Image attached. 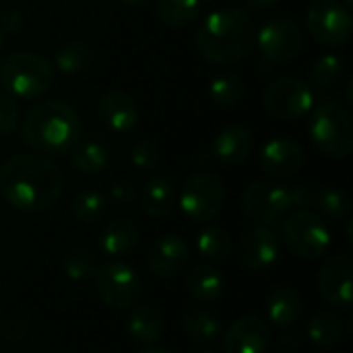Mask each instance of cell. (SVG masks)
I'll use <instances>...</instances> for the list:
<instances>
[{
    "mask_svg": "<svg viewBox=\"0 0 353 353\" xmlns=\"http://www.w3.org/2000/svg\"><path fill=\"white\" fill-rule=\"evenodd\" d=\"M62 188V170L46 155L19 153L0 168V194L17 211H46L58 203Z\"/></svg>",
    "mask_w": 353,
    "mask_h": 353,
    "instance_id": "1",
    "label": "cell"
},
{
    "mask_svg": "<svg viewBox=\"0 0 353 353\" xmlns=\"http://www.w3.org/2000/svg\"><path fill=\"white\" fill-rule=\"evenodd\" d=\"M21 139L37 155L64 157L81 141L83 124L72 105L62 99H43L23 116Z\"/></svg>",
    "mask_w": 353,
    "mask_h": 353,
    "instance_id": "2",
    "label": "cell"
},
{
    "mask_svg": "<svg viewBox=\"0 0 353 353\" xmlns=\"http://www.w3.org/2000/svg\"><path fill=\"white\" fill-rule=\"evenodd\" d=\"M256 41L252 17L238 6L213 10L196 31V50L211 64H236L244 60Z\"/></svg>",
    "mask_w": 353,
    "mask_h": 353,
    "instance_id": "3",
    "label": "cell"
},
{
    "mask_svg": "<svg viewBox=\"0 0 353 353\" xmlns=\"http://www.w3.org/2000/svg\"><path fill=\"white\" fill-rule=\"evenodd\" d=\"M54 72L48 58L35 52H12L0 60V87L12 99L31 101L52 89Z\"/></svg>",
    "mask_w": 353,
    "mask_h": 353,
    "instance_id": "4",
    "label": "cell"
},
{
    "mask_svg": "<svg viewBox=\"0 0 353 353\" xmlns=\"http://www.w3.org/2000/svg\"><path fill=\"white\" fill-rule=\"evenodd\" d=\"M310 139L314 147L333 159H343L353 151V120L347 108L337 101L321 103L310 118Z\"/></svg>",
    "mask_w": 353,
    "mask_h": 353,
    "instance_id": "5",
    "label": "cell"
},
{
    "mask_svg": "<svg viewBox=\"0 0 353 353\" xmlns=\"http://www.w3.org/2000/svg\"><path fill=\"white\" fill-rule=\"evenodd\" d=\"M285 246L300 259L314 261L325 256L331 246V230L325 219L310 209H300L290 215L281 225Z\"/></svg>",
    "mask_w": 353,
    "mask_h": 353,
    "instance_id": "6",
    "label": "cell"
},
{
    "mask_svg": "<svg viewBox=\"0 0 353 353\" xmlns=\"http://www.w3.org/2000/svg\"><path fill=\"white\" fill-rule=\"evenodd\" d=\"M223 203H225V188L221 178L213 172L192 174L182 186L180 209L194 223L213 221L221 213Z\"/></svg>",
    "mask_w": 353,
    "mask_h": 353,
    "instance_id": "7",
    "label": "cell"
},
{
    "mask_svg": "<svg viewBox=\"0 0 353 353\" xmlns=\"http://www.w3.org/2000/svg\"><path fill=\"white\" fill-rule=\"evenodd\" d=\"M263 103L273 118L294 122L312 112L314 87L300 77H281L265 89Z\"/></svg>",
    "mask_w": 353,
    "mask_h": 353,
    "instance_id": "8",
    "label": "cell"
},
{
    "mask_svg": "<svg viewBox=\"0 0 353 353\" xmlns=\"http://www.w3.org/2000/svg\"><path fill=\"white\" fill-rule=\"evenodd\" d=\"M306 27L319 43L341 48L352 39V12L339 0H314L306 14Z\"/></svg>",
    "mask_w": 353,
    "mask_h": 353,
    "instance_id": "9",
    "label": "cell"
},
{
    "mask_svg": "<svg viewBox=\"0 0 353 353\" xmlns=\"http://www.w3.org/2000/svg\"><path fill=\"white\" fill-rule=\"evenodd\" d=\"M93 279L99 298L114 310H128L141 298V277L130 265L122 261L101 265Z\"/></svg>",
    "mask_w": 353,
    "mask_h": 353,
    "instance_id": "10",
    "label": "cell"
},
{
    "mask_svg": "<svg viewBox=\"0 0 353 353\" xmlns=\"http://www.w3.org/2000/svg\"><path fill=\"white\" fill-rule=\"evenodd\" d=\"M242 209L252 221L261 225H273L292 209L290 188L271 180L252 182L242 194Z\"/></svg>",
    "mask_w": 353,
    "mask_h": 353,
    "instance_id": "11",
    "label": "cell"
},
{
    "mask_svg": "<svg viewBox=\"0 0 353 353\" xmlns=\"http://www.w3.org/2000/svg\"><path fill=\"white\" fill-rule=\"evenodd\" d=\"M263 54V58L271 64H281L288 60H294L302 48H304V33L302 27L288 17L271 19L263 25L261 31H256L254 41Z\"/></svg>",
    "mask_w": 353,
    "mask_h": 353,
    "instance_id": "12",
    "label": "cell"
},
{
    "mask_svg": "<svg viewBox=\"0 0 353 353\" xmlns=\"http://www.w3.org/2000/svg\"><path fill=\"white\" fill-rule=\"evenodd\" d=\"M319 290L325 302L337 310H350L353 298V261L350 254L331 256L319 273Z\"/></svg>",
    "mask_w": 353,
    "mask_h": 353,
    "instance_id": "13",
    "label": "cell"
},
{
    "mask_svg": "<svg viewBox=\"0 0 353 353\" xmlns=\"http://www.w3.org/2000/svg\"><path fill=\"white\" fill-rule=\"evenodd\" d=\"M269 345L271 327L254 314L240 316L221 335L223 353H267Z\"/></svg>",
    "mask_w": 353,
    "mask_h": 353,
    "instance_id": "14",
    "label": "cell"
},
{
    "mask_svg": "<svg viewBox=\"0 0 353 353\" xmlns=\"http://www.w3.org/2000/svg\"><path fill=\"white\" fill-rule=\"evenodd\" d=\"M279 256V238L271 225H254L238 246V261L246 271L261 273L275 265Z\"/></svg>",
    "mask_w": 353,
    "mask_h": 353,
    "instance_id": "15",
    "label": "cell"
},
{
    "mask_svg": "<svg viewBox=\"0 0 353 353\" xmlns=\"http://www.w3.org/2000/svg\"><path fill=\"white\" fill-rule=\"evenodd\" d=\"M306 163L304 149L292 139H273L259 153V165L271 178H292Z\"/></svg>",
    "mask_w": 353,
    "mask_h": 353,
    "instance_id": "16",
    "label": "cell"
},
{
    "mask_svg": "<svg viewBox=\"0 0 353 353\" xmlns=\"http://www.w3.org/2000/svg\"><path fill=\"white\" fill-rule=\"evenodd\" d=\"M190 259V248L180 236H161L147 252V269L159 279H172L184 271Z\"/></svg>",
    "mask_w": 353,
    "mask_h": 353,
    "instance_id": "17",
    "label": "cell"
},
{
    "mask_svg": "<svg viewBox=\"0 0 353 353\" xmlns=\"http://www.w3.org/2000/svg\"><path fill=\"white\" fill-rule=\"evenodd\" d=\"M99 122L114 134H128L139 124V105L124 91H108L97 103Z\"/></svg>",
    "mask_w": 353,
    "mask_h": 353,
    "instance_id": "18",
    "label": "cell"
},
{
    "mask_svg": "<svg viewBox=\"0 0 353 353\" xmlns=\"http://www.w3.org/2000/svg\"><path fill=\"white\" fill-rule=\"evenodd\" d=\"M254 149V134L244 124L225 126L213 141V155L225 168L244 163Z\"/></svg>",
    "mask_w": 353,
    "mask_h": 353,
    "instance_id": "19",
    "label": "cell"
},
{
    "mask_svg": "<svg viewBox=\"0 0 353 353\" xmlns=\"http://www.w3.org/2000/svg\"><path fill=\"white\" fill-rule=\"evenodd\" d=\"M141 230L130 219H114L99 234V248L114 259H124L137 250Z\"/></svg>",
    "mask_w": 353,
    "mask_h": 353,
    "instance_id": "20",
    "label": "cell"
},
{
    "mask_svg": "<svg viewBox=\"0 0 353 353\" xmlns=\"http://www.w3.org/2000/svg\"><path fill=\"white\" fill-rule=\"evenodd\" d=\"M141 209L153 219L168 217L176 205V186L165 176H151L141 190Z\"/></svg>",
    "mask_w": 353,
    "mask_h": 353,
    "instance_id": "21",
    "label": "cell"
},
{
    "mask_svg": "<svg viewBox=\"0 0 353 353\" xmlns=\"http://www.w3.org/2000/svg\"><path fill=\"white\" fill-rule=\"evenodd\" d=\"M128 335L145 347L155 345L165 331V321L159 308L151 306V304H143V306H134L130 316H128Z\"/></svg>",
    "mask_w": 353,
    "mask_h": 353,
    "instance_id": "22",
    "label": "cell"
},
{
    "mask_svg": "<svg viewBox=\"0 0 353 353\" xmlns=\"http://www.w3.org/2000/svg\"><path fill=\"white\" fill-rule=\"evenodd\" d=\"M304 312V302L302 296L288 285H279L271 296H269V304H267V314H269V323L277 329H292L296 327V323L302 319Z\"/></svg>",
    "mask_w": 353,
    "mask_h": 353,
    "instance_id": "23",
    "label": "cell"
},
{
    "mask_svg": "<svg viewBox=\"0 0 353 353\" xmlns=\"http://www.w3.org/2000/svg\"><path fill=\"white\" fill-rule=\"evenodd\" d=\"M186 292L199 304H215L223 296V277L213 265H196L186 275Z\"/></svg>",
    "mask_w": 353,
    "mask_h": 353,
    "instance_id": "24",
    "label": "cell"
},
{
    "mask_svg": "<svg viewBox=\"0 0 353 353\" xmlns=\"http://www.w3.org/2000/svg\"><path fill=\"white\" fill-rule=\"evenodd\" d=\"M337 310H319L306 325V337L316 350H333L345 335Z\"/></svg>",
    "mask_w": 353,
    "mask_h": 353,
    "instance_id": "25",
    "label": "cell"
},
{
    "mask_svg": "<svg viewBox=\"0 0 353 353\" xmlns=\"http://www.w3.org/2000/svg\"><path fill=\"white\" fill-rule=\"evenodd\" d=\"M182 327H184V333L188 335V339H192L194 343L213 345L223 335L221 319L205 308H190L182 319Z\"/></svg>",
    "mask_w": 353,
    "mask_h": 353,
    "instance_id": "26",
    "label": "cell"
},
{
    "mask_svg": "<svg viewBox=\"0 0 353 353\" xmlns=\"http://www.w3.org/2000/svg\"><path fill=\"white\" fill-rule=\"evenodd\" d=\"M93 48L85 41H79V39H72V41H66L62 43L58 50H56V56H54V70H60L64 74H79V72H85L93 66Z\"/></svg>",
    "mask_w": 353,
    "mask_h": 353,
    "instance_id": "27",
    "label": "cell"
},
{
    "mask_svg": "<svg viewBox=\"0 0 353 353\" xmlns=\"http://www.w3.org/2000/svg\"><path fill=\"white\" fill-rule=\"evenodd\" d=\"M68 157H70V165L85 176H97L110 163L108 149L97 141H79L70 149Z\"/></svg>",
    "mask_w": 353,
    "mask_h": 353,
    "instance_id": "28",
    "label": "cell"
},
{
    "mask_svg": "<svg viewBox=\"0 0 353 353\" xmlns=\"http://www.w3.org/2000/svg\"><path fill=\"white\" fill-rule=\"evenodd\" d=\"M201 10H203V0H157L155 2L157 19L172 29L188 27L190 23L196 21Z\"/></svg>",
    "mask_w": 353,
    "mask_h": 353,
    "instance_id": "29",
    "label": "cell"
},
{
    "mask_svg": "<svg viewBox=\"0 0 353 353\" xmlns=\"http://www.w3.org/2000/svg\"><path fill=\"white\" fill-rule=\"evenodd\" d=\"M244 81L234 72H221L217 74L209 85V99L219 110L236 108L244 97Z\"/></svg>",
    "mask_w": 353,
    "mask_h": 353,
    "instance_id": "30",
    "label": "cell"
},
{
    "mask_svg": "<svg viewBox=\"0 0 353 353\" xmlns=\"http://www.w3.org/2000/svg\"><path fill=\"white\" fill-rule=\"evenodd\" d=\"M232 236L221 225H205L196 236V248L207 261L219 263L232 254Z\"/></svg>",
    "mask_w": 353,
    "mask_h": 353,
    "instance_id": "31",
    "label": "cell"
},
{
    "mask_svg": "<svg viewBox=\"0 0 353 353\" xmlns=\"http://www.w3.org/2000/svg\"><path fill=\"white\" fill-rule=\"evenodd\" d=\"M108 211V199L97 188H85L74 194L70 203V213L81 223H97Z\"/></svg>",
    "mask_w": 353,
    "mask_h": 353,
    "instance_id": "32",
    "label": "cell"
},
{
    "mask_svg": "<svg viewBox=\"0 0 353 353\" xmlns=\"http://www.w3.org/2000/svg\"><path fill=\"white\" fill-rule=\"evenodd\" d=\"M345 60L335 54L321 56L310 68V85L316 89H333L345 77Z\"/></svg>",
    "mask_w": 353,
    "mask_h": 353,
    "instance_id": "33",
    "label": "cell"
},
{
    "mask_svg": "<svg viewBox=\"0 0 353 353\" xmlns=\"http://www.w3.org/2000/svg\"><path fill=\"white\" fill-rule=\"evenodd\" d=\"M99 265L93 252L87 248H72L62 259V271L70 281H87L93 279Z\"/></svg>",
    "mask_w": 353,
    "mask_h": 353,
    "instance_id": "34",
    "label": "cell"
},
{
    "mask_svg": "<svg viewBox=\"0 0 353 353\" xmlns=\"http://www.w3.org/2000/svg\"><path fill=\"white\" fill-rule=\"evenodd\" d=\"M314 207L331 219H345L352 213V203L347 194L333 186H325L314 192Z\"/></svg>",
    "mask_w": 353,
    "mask_h": 353,
    "instance_id": "35",
    "label": "cell"
},
{
    "mask_svg": "<svg viewBox=\"0 0 353 353\" xmlns=\"http://www.w3.org/2000/svg\"><path fill=\"white\" fill-rule=\"evenodd\" d=\"M19 124H21V112L17 99L0 91V137H10L12 132L19 130Z\"/></svg>",
    "mask_w": 353,
    "mask_h": 353,
    "instance_id": "36",
    "label": "cell"
},
{
    "mask_svg": "<svg viewBox=\"0 0 353 353\" xmlns=\"http://www.w3.org/2000/svg\"><path fill=\"white\" fill-rule=\"evenodd\" d=\"M130 161L137 170L141 172H149L157 165L159 161V147L155 141L151 139H143L139 141L134 147H132V153H130Z\"/></svg>",
    "mask_w": 353,
    "mask_h": 353,
    "instance_id": "37",
    "label": "cell"
},
{
    "mask_svg": "<svg viewBox=\"0 0 353 353\" xmlns=\"http://www.w3.org/2000/svg\"><path fill=\"white\" fill-rule=\"evenodd\" d=\"M25 27V14L19 8H6L0 14V31L4 35H19Z\"/></svg>",
    "mask_w": 353,
    "mask_h": 353,
    "instance_id": "38",
    "label": "cell"
},
{
    "mask_svg": "<svg viewBox=\"0 0 353 353\" xmlns=\"http://www.w3.org/2000/svg\"><path fill=\"white\" fill-rule=\"evenodd\" d=\"M110 199L116 203V205H128L137 199V186L128 180V178H122V180H116L110 188Z\"/></svg>",
    "mask_w": 353,
    "mask_h": 353,
    "instance_id": "39",
    "label": "cell"
},
{
    "mask_svg": "<svg viewBox=\"0 0 353 353\" xmlns=\"http://www.w3.org/2000/svg\"><path fill=\"white\" fill-rule=\"evenodd\" d=\"M0 333L6 341H21L27 335V323L23 319H6L4 323L0 321Z\"/></svg>",
    "mask_w": 353,
    "mask_h": 353,
    "instance_id": "40",
    "label": "cell"
},
{
    "mask_svg": "<svg viewBox=\"0 0 353 353\" xmlns=\"http://www.w3.org/2000/svg\"><path fill=\"white\" fill-rule=\"evenodd\" d=\"M290 201H292V209L296 207L300 209H310L314 207V190H310L308 186H294L290 188Z\"/></svg>",
    "mask_w": 353,
    "mask_h": 353,
    "instance_id": "41",
    "label": "cell"
},
{
    "mask_svg": "<svg viewBox=\"0 0 353 353\" xmlns=\"http://www.w3.org/2000/svg\"><path fill=\"white\" fill-rule=\"evenodd\" d=\"M279 0H246V4L250 6V8H254V10H267V8H271V6H275Z\"/></svg>",
    "mask_w": 353,
    "mask_h": 353,
    "instance_id": "42",
    "label": "cell"
},
{
    "mask_svg": "<svg viewBox=\"0 0 353 353\" xmlns=\"http://www.w3.org/2000/svg\"><path fill=\"white\" fill-rule=\"evenodd\" d=\"M352 89H353V81H347V89H345V101H347V105H353Z\"/></svg>",
    "mask_w": 353,
    "mask_h": 353,
    "instance_id": "43",
    "label": "cell"
},
{
    "mask_svg": "<svg viewBox=\"0 0 353 353\" xmlns=\"http://www.w3.org/2000/svg\"><path fill=\"white\" fill-rule=\"evenodd\" d=\"M139 353H174L170 352V350H163V347H155V345H151V347H145L143 352Z\"/></svg>",
    "mask_w": 353,
    "mask_h": 353,
    "instance_id": "44",
    "label": "cell"
},
{
    "mask_svg": "<svg viewBox=\"0 0 353 353\" xmlns=\"http://www.w3.org/2000/svg\"><path fill=\"white\" fill-rule=\"evenodd\" d=\"M122 2L128 4V6H145V4H149L153 0H122Z\"/></svg>",
    "mask_w": 353,
    "mask_h": 353,
    "instance_id": "45",
    "label": "cell"
},
{
    "mask_svg": "<svg viewBox=\"0 0 353 353\" xmlns=\"http://www.w3.org/2000/svg\"><path fill=\"white\" fill-rule=\"evenodd\" d=\"M352 230H353V221H347V242H350V244H353Z\"/></svg>",
    "mask_w": 353,
    "mask_h": 353,
    "instance_id": "46",
    "label": "cell"
},
{
    "mask_svg": "<svg viewBox=\"0 0 353 353\" xmlns=\"http://www.w3.org/2000/svg\"><path fill=\"white\" fill-rule=\"evenodd\" d=\"M2 48H4V33L0 31V52H2Z\"/></svg>",
    "mask_w": 353,
    "mask_h": 353,
    "instance_id": "47",
    "label": "cell"
},
{
    "mask_svg": "<svg viewBox=\"0 0 353 353\" xmlns=\"http://www.w3.org/2000/svg\"><path fill=\"white\" fill-rule=\"evenodd\" d=\"M343 4H345V6L350 8V6H352V4H353V0H343Z\"/></svg>",
    "mask_w": 353,
    "mask_h": 353,
    "instance_id": "48",
    "label": "cell"
},
{
    "mask_svg": "<svg viewBox=\"0 0 353 353\" xmlns=\"http://www.w3.org/2000/svg\"><path fill=\"white\" fill-rule=\"evenodd\" d=\"M196 353H215V352H211V350H201V352H196Z\"/></svg>",
    "mask_w": 353,
    "mask_h": 353,
    "instance_id": "49",
    "label": "cell"
}]
</instances>
